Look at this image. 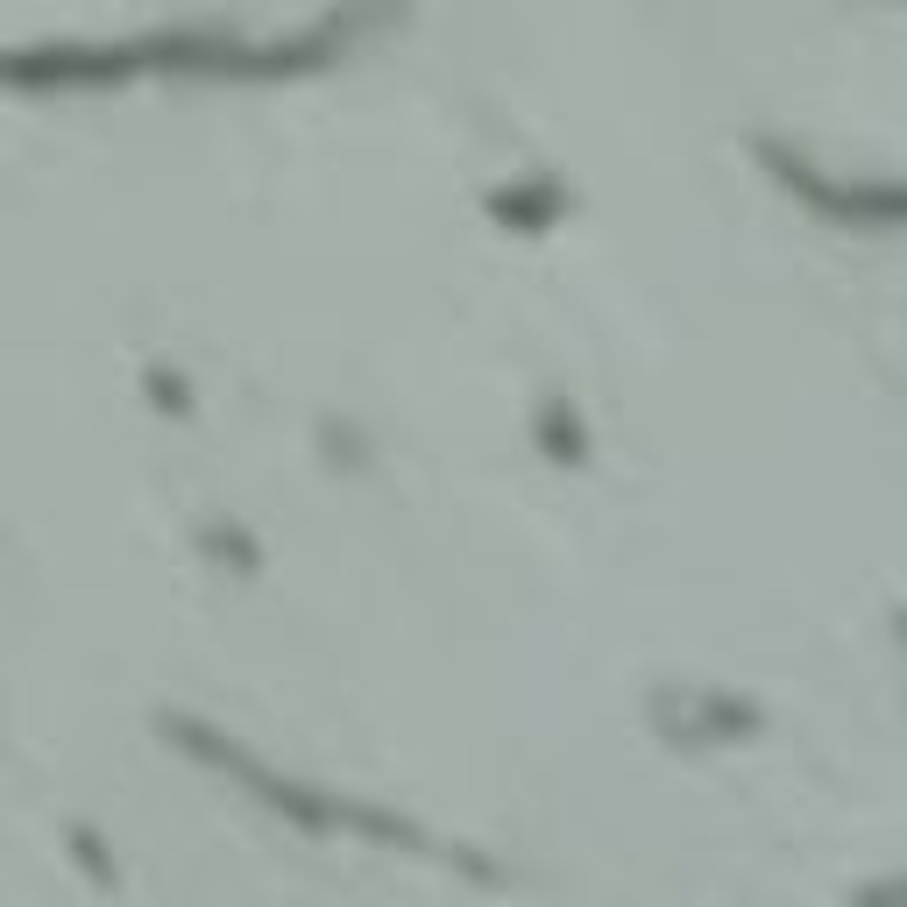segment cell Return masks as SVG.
I'll list each match as a JSON object with an SVG mask.
<instances>
[{
	"label": "cell",
	"mask_w": 907,
	"mask_h": 907,
	"mask_svg": "<svg viewBox=\"0 0 907 907\" xmlns=\"http://www.w3.org/2000/svg\"><path fill=\"white\" fill-rule=\"evenodd\" d=\"M71 844H78V865H86L93 879H114V865H107V851H100V837H93V830H71Z\"/></svg>",
	"instance_id": "cell-1"
},
{
	"label": "cell",
	"mask_w": 907,
	"mask_h": 907,
	"mask_svg": "<svg viewBox=\"0 0 907 907\" xmlns=\"http://www.w3.org/2000/svg\"><path fill=\"white\" fill-rule=\"evenodd\" d=\"M149 390H156V404H171V411H185V383H178V376H163V369H149Z\"/></svg>",
	"instance_id": "cell-2"
}]
</instances>
